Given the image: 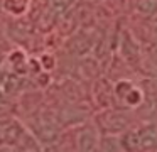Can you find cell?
<instances>
[{
    "label": "cell",
    "mask_w": 157,
    "mask_h": 152,
    "mask_svg": "<svg viewBox=\"0 0 157 152\" xmlns=\"http://www.w3.org/2000/svg\"><path fill=\"white\" fill-rule=\"evenodd\" d=\"M123 152H154L157 150V125L149 123L139 128H128L120 137Z\"/></svg>",
    "instance_id": "1"
},
{
    "label": "cell",
    "mask_w": 157,
    "mask_h": 152,
    "mask_svg": "<svg viewBox=\"0 0 157 152\" xmlns=\"http://www.w3.org/2000/svg\"><path fill=\"white\" fill-rule=\"evenodd\" d=\"M128 117L120 111H105L98 117V128L103 135H118L128 130Z\"/></svg>",
    "instance_id": "2"
},
{
    "label": "cell",
    "mask_w": 157,
    "mask_h": 152,
    "mask_svg": "<svg viewBox=\"0 0 157 152\" xmlns=\"http://www.w3.org/2000/svg\"><path fill=\"white\" fill-rule=\"evenodd\" d=\"M25 128L14 120H2L0 122V144L15 145L17 140L22 137Z\"/></svg>",
    "instance_id": "3"
},
{
    "label": "cell",
    "mask_w": 157,
    "mask_h": 152,
    "mask_svg": "<svg viewBox=\"0 0 157 152\" xmlns=\"http://www.w3.org/2000/svg\"><path fill=\"white\" fill-rule=\"evenodd\" d=\"M98 142L100 137L95 127H85L78 132V137H76L78 152H98Z\"/></svg>",
    "instance_id": "4"
},
{
    "label": "cell",
    "mask_w": 157,
    "mask_h": 152,
    "mask_svg": "<svg viewBox=\"0 0 157 152\" xmlns=\"http://www.w3.org/2000/svg\"><path fill=\"white\" fill-rule=\"evenodd\" d=\"M15 152H42L41 149V142L31 134V132L25 130L22 134V137L17 140V144L14 145Z\"/></svg>",
    "instance_id": "5"
},
{
    "label": "cell",
    "mask_w": 157,
    "mask_h": 152,
    "mask_svg": "<svg viewBox=\"0 0 157 152\" xmlns=\"http://www.w3.org/2000/svg\"><path fill=\"white\" fill-rule=\"evenodd\" d=\"M117 95H118L127 105H130V107L139 105L140 100H142L140 91L135 90V88H133L132 84H128V83H120L118 86H117Z\"/></svg>",
    "instance_id": "6"
},
{
    "label": "cell",
    "mask_w": 157,
    "mask_h": 152,
    "mask_svg": "<svg viewBox=\"0 0 157 152\" xmlns=\"http://www.w3.org/2000/svg\"><path fill=\"white\" fill-rule=\"evenodd\" d=\"M98 152H123L120 137L117 135H103L98 142Z\"/></svg>",
    "instance_id": "7"
},
{
    "label": "cell",
    "mask_w": 157,
    "mask_h": 152,
    "mask_svg": "<svg viewBox=\"0 0 157 152\" xmlns=\"http://www.w3.org/2000/svg\"><path fill=\"white\" fill-rule=\"evenodd\" d=\"M27 3L29 0H5L4 2V7L5 10H9L10 14H22L25 9H27Z\"/></svg>",
    "instance_id": "8"
},
{
    "label": "cell",
    "mask_w": 157,
    "mask_h": 152,
    "mask_svg": "<svg viewBox=\"0 0 157 152\" xmlns=\"http://www.w3.org/2000/svg\"><path fill=\"white\" fill-rule=\"evenodd\" d=\"M46 63H48V66H46V68H52V59H51L49 56H44V57H42V64H46Z\"/></svg>",
    "instance_id": "9"
},
{
    "label": "cell",
    "mask_w": 157,
    "mask_h": 152,
    "mask_svg": "<svg viewBox=\"0 0 157 152\" xmlns=\"http://www.w3.org/2000/svg\"><path fill=\"white\" fill-rule=\"evenodd\" d=\"M0 103H4V96H2V93H0Z\"/></svg>",
    "instance_id": "10"
}]
</instances>
